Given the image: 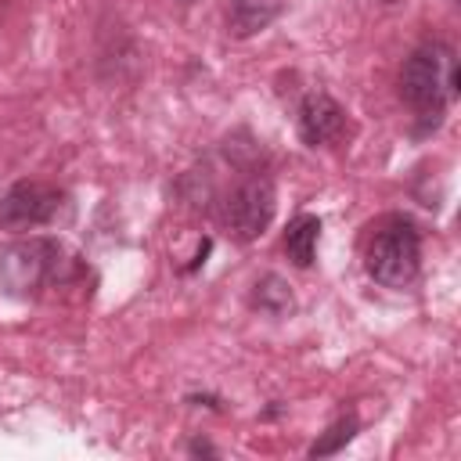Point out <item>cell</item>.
<instances>
[{"instance_id": "6da1fadb", "label": "cell", "mask_w": 461, "mask_h": 461, "mask_svg": "<svg viewBox=\"0 0 461 461\" xmlns=\"http://www.w3.org/2000/svg\"><path fill=\"white\" fill-rule=\"evenodd\" d=\"M457 94V65L450 47L443 43H425L418 47L403 68H400V97L414 108V112H432L439 115L443 104Z\"/></svg>"}, {"instance_id": "7a4b0ae2", "label": "cell", "mask_w": 461, "mask_h": 461, "mask_svg": "<svg viewBox=\"0 0 461 461\" xmlns=\"http://www.w3.org/2000/svg\"><path fill=\"white\" fill-rule=\"evenodd\" d=\"M418 263H421L418 227L403 216L385 220L367 245V274L385 288H403L414 281Z\"/></svg>"}, {"instance_id": "3957f363", "label": "cell", "mask_w": 461, "mask_h": 461, "mask_svg": "<svg viewBox=\"0 0 461 461\" xmlns=\"http://www.w3.org/2000/svg\"><path fill=\"white\" fill-rule=\"evenodd\" d=\"M61 245L50 238H29L14 241L0 256V281L11 295H32L36 288L50 285L61 274Z\"/></svg>"}, {"instance_id": "277c9868", "label": "cell", "mask_w": 461, "mask_h": 461, "mask_svg": "<svg viewBox=\"0 0 461 461\" xmlns=\"http://www.w3.org/2000/svg\"><path fill=\"white\" fill-rule=\"evenodd\" d=\"M61 209V191L40 180H18L0 198V230L25 234L50 223Z\"/></svg>"}, {"instance_id": "5b68a950", "label": "cell", "mask_w": 461, "mask_h": 461, "mask_svg": "<svg viewBox=\"0 0 461 461\" xmlns=\"http://www.w3.org/2000/svg\"><path fill=\"white\" fill-rule=\"evenodd\" d=\"M274 184L263 180V176H252L245 184H238L227 202H223V223L230 227V234L238 241H252L259 238L270 220H274Z\"/></svg>"}, {"instance_id": "8992f818", "label": "cell", "mask_w": 461, "mask_h": 461, "mask_svg": "<svg viewBox=\"0 0 461 461\" xmlns=\"http://www.w3.org/2000/svg\"><path fill=\"white\" fill-rule=\"evenodd\" d=\"M342 130H346V112L335 97L310 94L299 104V137H303V144H310V148L331 144V140L342 137Z\"/></svg>"}, {"instance_id": "52a82bcc", "label": "cell", "mask_w": 461, "mask_h": 461, "mask_svg": "<svg viewBox=\"0 0 461 461\" xmlns=\"http://www.w3.org/2000/svg\"><path fill=\"white\" fill-rule=\"evenodd\" d=\"M281 4L285 0H230V7H227V32L238 36V40L256 36L259 29H267L281 14Z\"/></svg>"}, {"instance_id": "ba28073f", "label": "cell", "mask_w": 461, "mask_h": 461, "mask_svg": "<svg viewBox=\"0 0 461 461\" xmlns=\"http://www.w3.org/2000/svg\"><path fill=\"white\" fill-rule=\"evenodd\" d=\"M317 238H321V220L310 216V212H299L288 230H285V252L295 267H310L313 263V252H317Z\"/></svg>"}, {"instance_id": "9c48e42d", "label": "cell", "mask_w": 461, "mask_h": 461, "mask_svg": "<svg viewBox=\"0 0 461 461\" xmlns=\"http://www.w3.org/2000/svg\"><path fill=\"white\" fill-rule=\"evenodd\" d=\"M252 306H259V310L270 313V317H281V313L292 310V292H288V285H285L277 274H267L263 281H256Z\"/></svg>"}, {"instance_id": "30bf717a", "label": "cell", "mask_w": 461, "mask_h": 461, "mask_svg": "<svg viewBox=\"0 0 461 461\" xmlns=\"http://www.w3.org/2000/svg\"><path fill=\"white\" fill-rule=\"evenodd\" d=\"M357 414H346V418H339L335 425H328V432L310 447V457H328V454H335V450H342L349 439H353V432H357Z\"/></svg>"}, {"instance_id": "8fae6325", "label": "cell", "mask_w": 461, "mask_h": 461, "mask_svg": "<svg viewBox=\"0 0 461 461\" xmlns=\"http://www.w3.org/2000/svg\"><path fill=\"white\" fill-rule=\"evenodd\" d=\"M191 450H194V454H212V447H209V443H191Z\"/></svg>"}, {"instance_id": "7c38bea8", "label": "cell", "mask_w": 461, "mask_h": 461, "mask_svg": "<svg viewBox=\"0 0 461 461\" xmlns=\"http://www.w3.org/2000/svg\"><path fill=\"white\" fill-rule=\"evenodd\" d=\"M180 4H191V0H180Z\"/></svg>"}]
</instances>
